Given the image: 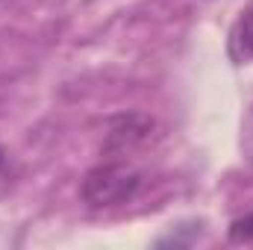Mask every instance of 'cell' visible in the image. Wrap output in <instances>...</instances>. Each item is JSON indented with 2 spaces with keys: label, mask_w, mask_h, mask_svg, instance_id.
Wrapping results in <instances>:
<instances>
[{
  "label": "cell",
  "mask_w": 253,
  "mask_h": 250,
  "mask_svg": "<svg viewBox=\"0 0 253 250\" xmlns=\"http://www.w3.org/2000/svg\"><path fill=\"white\" fill-rule=\"evenodd\" d=\"M0 165H3V150H0Z\"/></svg>",
  "instance_id": "obj_4"
},
{
  "label": "cell",
  "mask_w": 253,
  "mask_h": 250,
  "mask_svg": "<svg viewBox=\"0 0 253 250\" xmlns=\"http://www.w3.org/2000/svg\"><path fill=\"white\" fill-rule=\"evenodd\" d=\"M0 3H3V0H0Z\"/></svg>",
  "instance_id": "obj_5"
},
{
  "label": "cell",
  "mask_w": 253,
  "mask_h": 250,
  "mask_svg": "<svg viewBox=\"0 0 253 250\" xmlns=\"http://www.w3.org/2000/svg\"><path fill=\"white\" fill-rule=\"evenodd\" d=\"M141 186L138 171H132L124 162H106L85 174L83 180V197L91 206H115L126 203Z\"/></svg>",
  "instance_id": "obj_1"
},
{
  "label": "cell",
  "mask_w": 253,
  "mask_h": 250,
  "mask_svg": "<svg viewBox=\"0 0 253 250\" xmlns=\"http://www.w3.org/2000/svg\"><path fill=\"white\" fill-rule=\"evenodd\" d=\"M230 239H233V242H253V212L245 215V218H239V221H233Z\"/></svg>",
  "instance_id": "obj_3"
},
{
  "label": "cell",
  "mask_w": 253,
  "mask_h": 250,
  "mask_svg": "<svg viewBox=\"0 0 253 250\" xmlns=\"http://www.w3.org/2000/svg\"><path fill=\"white\" fill-rule=\"evenodd\" d=\"M227 50L233 62H253V6L242 12V18L233 24Z\"/></svg>",
  "instance_id": "obj_2"
}]
</instances>
